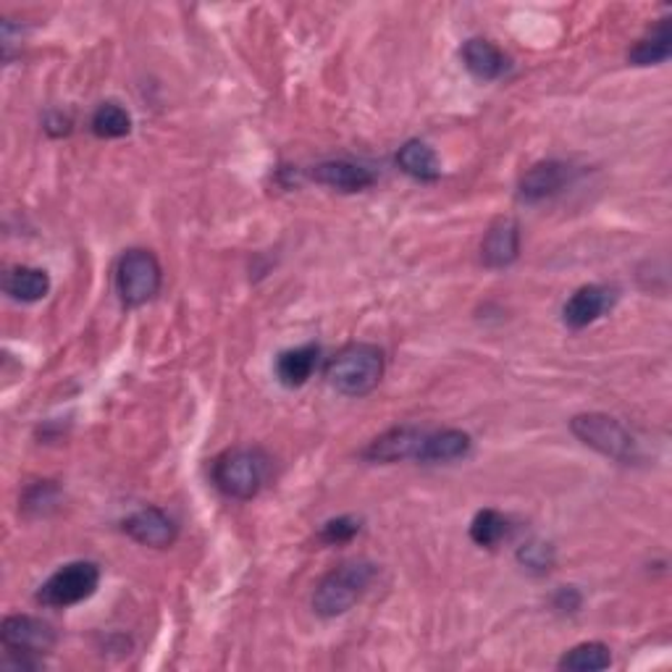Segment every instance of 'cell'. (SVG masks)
I'll list each match as a JSON object with an SVG mask.
<instances>
[{
    "mask_svg": "<svg viewBox=\"0 0 672 672\" xmlns=\"http://www.w3.org/2000/svg\"><path fill=\"white\" fill-rule=\"evenodd\" d=\"M326 378L345 397H365L382 384L384 378V353L376 345L355 342L339 349L326 365Z\"/></svg>",
    "mask_w": 672,
    "mask_h": 672,
    "instance_id": "1",
    "label": "cell"
},
{
    "mask_svg": "<svg viewBox=\"0 0 672 672\" xmlns=\"http://www.w3.org/2000/svg\"><path fill=\"white\" fill-rule=\"evenodd\" d=\"M376 579L374 562L355 560L345 562V565L334 567L332 573H326L316 586L313 594V610L320 617H339L345 615L360 602L365 591L370 589V583Z\"/></svg>",
    "mask_w": 672,
    "mask_h": 672,
    "instance_id": "2",
    "label": "cell"
},
{
    "mask_svg": "<svg viewBox=\"0 0 672 672\" xmlns=\"http://www.w3.org/2000/svg\"><path fill=\"white\" fill-rule=\"evenodd\" d=\"M271 459L258 447H237L224 452L214 463V484L229 500H253L266 486Z\"/></svg>",
    "mask_w": 672,
    "mask_h": 672,
    "instance_id": "3",
    "label": "cell"
},
{
    "mask_svg": "<svg viewBox=\"0 0 672 672\" xmlns=\"http://www.w3.org/2000/svg\"><path fill=\"white\" fill-rule=\"evenodd\" d=\"M164 271L160 263L150 250L135 247L121 255L116 266V295H119L123 308H142L160 291Z\"/></svg>",
    "mask_w": 672,
    "mask_h": 672,
    "instance_id": "4",
    "label": "cell"
},
{
    "mask_svg": "<svg viewBox=\"0 0 672 672\" xmlns=\"http://www.w3.org/2000/svg\"><path fill=\"white\" fill-rule=\"evenodd\" d=\"M100 586V567L95 562L79 560L58 567L38 589V602L50 610H66L90 599Z\"/></svg>",
    "mask_w": 672,
    "mask_h": 672,
    "instance_id": "5",
    "label": "cell"
},
{
    "mask_svg": "<svg viewBox=\"0 0 672 672\" xmlns=\"http://www.w3.org/2000/svg\"><path fill=\"white\" fill-rule=\"evenodd\" d=\"M570 431H573L586 447L596 449L599 455L617 459V463H631L635 457V442L627 434L623 423L610 418L604 413H583L575 415L570 421Z\"/></svg>",
    "mask_w": 672,
    "mask_h": 672,
    "instance_id": "6",
    "label": "cell"
},
{
    "mask_svg": "<svg viewBox=\"0 0 672 672\" xmlns=\"http://www.w3.org/2000/svg\"><path fill=\"white\" fill-rule=\"evenodd\" d=\"M0 641L9 652L42 656L53 652L56 631L48 623L29 615H9L0 625Z\"/></svg>",
    "mask_w": 672,
    "mask_h": 672,
    "instance_id": "7",
    "label": "cell"
},
{
    "mask_svg": "<svg viewBox=\"0 0 672 672\" xmlns=\"http://www.w3.org/2000/svg\"><path fill=\"white\" fill-rule=\"evenodd\" d=\"M615 289L602 287V284H586V287H581L565 303V308H562V324L573 328V332H581V328H586L594 324V320L602 318L604 313L615 305Z\"/></svg>",
    "mask_w": 672,
    "mask_h": 672,
    "instance_id": "8",
    "label": "cell"
},
{
    "mask_svg": "<svg viewBox=\"0 0 672 672\" xmlns=\"http://www.w3.org/2000/svg\"><path fill=\"white\" fill-rule=\"evenodd\" d=\"M121 528L129 538H135L137 544L152 546V550H166V546H171L177 542L179 533L174 517H168L160 507L137 510L135 515H129L127 521H123Z\"/></svg>",
    "mask_w": 672,
    "mask_h": 672,
    "instance_id": "9",
    "label": "cell"
},
{
    "mask_svg": "<svg viewBox=\"0 0 672 672\" xmlns=\"http://www.w3.org/2000/svg\"><path fill=\"white\" fill-rule=\"evenodd\" d=\"M426 431L415 426H397L378 436L365 447L363 457L370 463H399V459H418Z\"/></svg>",
    "mask_w": 672,
    "mask_h": 672,
    "instance_id": "10",
    "label": "cell"
},
{
    "mask_svg": "<svg viewBox=\"0 0 672 672\" xmlns=\"http://www.w3.org/2000/svg\"><path fill=\"white\" fill-rule=\"evenodd\" d=\"M570 177H573V168L567 164H562V160H542V164L531 166L523 174L517 195L525 202H542L546 197L562 192L570 185Z\"/></svg>",
    "mask_w": 672,
    "mask_h": 672,
    "instance_id": "11",
    "label": "cell"
},
{
    "mask_svg": "<svg viewBox=\"0 0 672 672\" xmlns=\"http://www.w3.org/2000/svg\"><path fill=\"white\" fill-rule=\"evenodd\" d=\"M521 255V226L515 218H496L481 243V260L486 268H507Z\"/></svg>",
    "mask_w": 672,
    "mask_h": 672,
    "instance_id": "12",
    "label": "cell"
},
{
    "mask_svg": "<svg viewBox=\"0 0 672 672\" xmlns=\"http://www.w3.org/2000/svg\"><path fill=\"white\" fill-rule=\"evenodd\" d=\"M313 179L318 185L332 187L336 192H363V189L376 185V174L360 164H349V160H326L313 168Z\"/></svg>",
    "mask_w": 672,
    "mask_h": 672,
    "instance_id": "13",
    "label": "cell"
},
{
    "mask_svg": "<svg viewBox=\"0 0 672 672\" xmlns=\"http://www.w3.org/2000/svg\"><path fill=\"white\" fill-rule=\"evenodd\" d=\"M473 439L459 428H444V431H426L423 436L418 463L434 465V463H455L471 455Z\"/></svg>",
    "mask_w": 672,
    "mask_h": 672,
    "instance_id": "14",
    "label": "cell"
},
{
    "mask_svg": "<svg viewBox=\"0 0 672 672\" xmlns=\"http://www.w3.org/2000/svg\"><path fill=\"white\" fill-rule=\"evenodd\" d=\"M463 63L465 69L471 71L473 77L481 79V82H494V79H502L507 75L510 61L507 56L502 53L494 42H488L484 38H473L463 46Z\"/></svg>",
    "mask_w": 672,
    "mask_h": 672,
    "instance_id": "15",
    "label": "cell"
},
{
    "mask_svg": "<svg viewBox=\"0 0 672 672\" xmlns=\"http://www.w3.org/2000/svg\"><path fill=\"white\" fill-rule=\"evenodd\" d=\"M318 345L284 349V353L276 357V378H279L287 389H299V386L310 382L313 370H316L318 365Z\"/></svg>",
    "mask_w": 672,
    "mask_h": 672,
    "instance_id": "16",
    "label": "cell"
},
{
    "mask_svg": "<svg viewBox=\"0 0 672 672\" xmlns=\"http://www.w3.org/2000/svg\"><path fill=\"white\" fill-rule=\"evenodd\" d=\"M3 291L17 303H40L50 291V276L42 268L17 266L3 276Z\"/></svg>",
    "mask_w": 672,
    "mask_h": 672,
    "instance_id": "17",
    "label": "cell"
},
{
    "mask_svg": "<svg viewBox=\"0 0 672 672\" xmlns=\"http://www.w3.org/2000/svg\"><path fill=\"white\" fill-rule=\"evenodd\" d=\"M397 166L415 181H436L442 177V164L426 142L411 140L397 152Z\"/></svg>",
    "mask_w": 672,
    "mask_h": 672,
    "instance_id": "18",
    "label": "cell"
},
{
    "mask_svg": "<svg viewBox=\"0 0 672 672\" xmlns=\"http://www.w3.org/2000/svg\"><path fill=\"white\" fill-rule=\"evenodd\" d=\"M672 56V27L670 19H662L646 38H641L627 53L633 66H660Z\"/></svg>",
    "mask_w": 672,
    "mask_h": 672,
    "instance_id": "19",
    "label": "cell"
},
{
    "mask_svg": "<svg viewBox=\"0 0 672 672\" xmlns=\"http://www.w3.org/2000/svg\"><path fill=\"white\" fill-rule=\"evenodd\" d=\"M610 664H612L610 646L602 644V641H586V644L573 646L570 652L562 654L557 668L570 672H599V670H607Z\"/></svg>",
    "mask_w": 672,
    "mask_h": 672,
    "instance_id": "20",
    "label": "cell"
},
{
    "mask_svg": "<svg viewBox=\"0 0 672 672\" xmlns=\"http://www.w3.org/2000/svg\"><path fill=\"white\" fill-rule=\"evenodd\" d=\"M90 127L92 135L100 137V140H121L131 131V116L127 113V108L108 100V103L95 108Z\"/></svg>",
    "mask_w": 672,
    "mask_h": 672,
    "instance_id": "21",
    "label": "cell"
},
{
    "mask_svg": "<svg viewBox=\"0 0 672 672\" xmlns=\"http://www.w3.org/2000/svg\"><path fill=\"white\" fill-rule=\"evenodd\" d=\"M507 533H510V521L502 513H496V510H481L471 523L473 544L486 546V550H494L502 538H507Z\"/></svg>",
    "mask_w": 672,
    "mask_h": 672,
    "instance_id": "22",
    "label": "cell"
},
{
    "mask_svg": "<svg viewBox=\"0 0 672 672\" xmlns=\"http://www.w3.org/2000/svg\"><path fill=\"white\" fill-rule=\"evenodd\" d=\"M58 500H61V488L53 481H40V484L29 486L24 500H21V510L29 515H46L48 510H53Z\"/></svg>",
    "mask_w": 672,
    "mask_h": 672,
    "instance_id": "23",
    "label": "cell"
},
{
    "mask_svg": "<svg viewBox=\"0 0 672 672\" xmlns=\"http://www.w3.org/2000/svg\"><path fill=\"white\" fill-rule=\"evenodd\" d=\"M517 562L533 573H550L554 567V550L544 542H528L517 550Z\"/></svg>",
    "mask_w": 672,
    "mask_h": 672,
    "instance_id": "24",
    "label": "cell"
},
{
    "mask_svg": "<svg viewBox=\"0 0 672 672\" xmlns=\"http://www.w3.org/2000/svg\"><path fill=\"white\" fill-rule=\"evenodd\" d=\"M360 533V521H355V517H334V521H328L324 525V531H320V538H324L326 544H347L353 542V538Z\"/></svg>",
    "mask_w": 672,
    "mask_h": 672,
    "instance_id": "25",
    "label": "cell"
},
{
    "mask_svg": "<svg viewBox=\"0 0 672 672\" xmlns=\"http://www.w3.org/2000/svg\"><path fill=\"white\" fill-rule=\"evenodd\" d=\"M554 607L557 610H567V612H575L581 607V594L575 591L573 586H565L557 591V596H554Z\"/></svg>",
    "mask_w": 672,
    "mask_h": 672,
    "instance_id": "26",
    "label": "cell"
}]
</instances>
